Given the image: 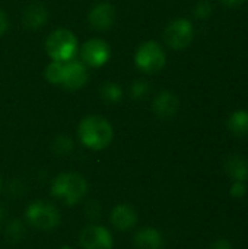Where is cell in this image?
<instances>
[{"mask_svg":"<svg viewBox=\"0 0 248 249\" xmlns=\"http://www.w3.org/2000/svg\"><path fill=\"white\" fill-rule=\"evenodd\" d=\"M77 136L80 143L89 150H104L107 149L114 137L113 125L108 120L101 115L85 117L77 128Z\"/></svg>","mask_w":248,"mask_h":249,"instance_id":"1","label":"cell"},{"mask_svg":"<svg viewBox=\"0 0 248 249\" xmlns=\"http://www.w3.org/2000/svg\"><path fill=\"white\" fill-rule=\"evenodd\" d=\"M50 191L54 198L63 201L66 206H76L85 198L88 193V182L79 174L63 172L51 181Z\"/></svg>","mask_w":248,"mask_h":249,"instance_id":"2","label":"cell"},{"mask_svg":"<svg viewBox=\"0 0 248 249\" xmlns=\"http://www.w3.org/2000/svg\"><path fill=\"white\" fill-rule=\"evenodd\" d=\"M25 219L29 226L38 231H54L61 223V214L58 209L45 200H37L28 204L25 210Z\"/></svg>","mask_w":248,"mask_h":249,"instance_id":"3","label":"cell"},{"mask_svg":"<svg viewBox=\"0 0 248 249\" xmlns=\"http://www.w3.org/2000/svg\"><path fill=\"white\" fill-rule=\"evenodd\" d=\"M45 48L53 61L66 63L73 60L77 51V39L69 29H56L47 38Z\"/></svg>","mask_w":248,"mask_h":249,"instance_id":"4","label":"cell"},{"mask_svg":"<svg viewBox=\"0 0 248 249\" xmlns=\"http://www.w3.org/2000/svg\"><path fill=\"white\" fill-rule=\"evenodd\" d=\"M136 66L146 74H153L162 70L165 66V53L162 47L155 41L142 44L134 55Z\"/></svg>","mask_w":248,"mask_h":249,"instance_id":"5","label":"cell"},{"mask_svg":"<svg viewBox=\"0 0 248 249\" xmlns=\"http://www.w3.org/2000/svg\"><path fill=\"white\" fill-rule=\"evenodd\" d=\"M193 36H194L193 25L187 19H175L167 26L164 34L165 42L172 50H184L186 47L190 45Z\"/></svg>","mask_w":248,"mask_h":249,"instance_id":"6","label":"cell"},{"mask_svg":"<svg viewBox=\"0 0 248 249\" xmlns=\"http://www.w3.org/2000/svg\"><path fill=\"white\" fill-rule=\"evenodd\" d=\"M79 244L83 249H113L114 239L105 226L89 225L80 231Z\"/></svg>","mask_w":248,"mask_h":249,"instance_id":"7","label":"cell"},{"mask_svg":"<svg viewBox=\"0 0 248 249\" xmlns=\"http://www.w3.org/2000/svg\"><path fill=\"white\" fill-rule=\"evenodd\" d=\"M110 45L99 39V38H92L86 41L82 47L80 55L85 64L91 67H101L110 60Z\"/></svg>","mask_w":248,"mask_h":249,"instance_id":"8","label":"cell"},{"mask_svg":"<svg viewBox=\"0 0 248 249\" xmlns=\"http://www.w3.org/2000/svg\"><path fill=\"white\" fill-rule=\"evenodd\" d=\"M88 80L86 69L82 63L70 60L63 63V71H61V82L60 85L70 90L80 89Z\"/></svg>","mask_w":248,"mask_h":249,"instance_id":"9","label":"cell"},{"mask_svg":"<svg viewBox=\"0 0 248 249\" xmlns=\"http://www.w3.org/2000/svg\"><path fill=\"white\" fill-rule=\"evenodd\" d=\"M137 212L133 206L127 203H121L113 207L110 213L111 225L120 232H129L137 225Z\"/></svg>","mask_w":248,"mask_h":249,"instance_id":"10","label":"cell"},{"mask_svg":"<svg viewBox=\"0 0 248 249\" xmlns=\"http://www.w3.org/2000/svg\"><path fill=\"white\" fill-rule=\"evenodd\" d=\"M89 23L94 29L105 31L110 29L115 20V9L110 3H99L89 12Z\"/></svg>","mask_w":248,"mask_h":249,"instance_id":"11","label":"cell"},{"mask_svg":"<svg viewBox=\"0 0 248 249\" xmlns=\"http://www.w3.org/2000/svg\"><path fill=\"white\" fill-rule=\"evenodd\" d=\"M136 249H162L164 248V238L162 233L152 226H145L139 229L133 238Z\"/></svg>","mask_w":248,"mask_h":249,"instance_id":"12","label":"cell"},{"mask_svg":"<svg viewBox=\"0 0 248 249\" xmlns=\"http://www.w3.org/2000/svg\"><path fill=\"white\" fill-rule=\"evenodd\" d=\"M180 107L178 98L171 92H161L153 101V111L159 118H171Z\"/></svg>","mask_w":248,"mask_h":249,"instance_id":"13","label":"cell"},{"mask_svg":"<svg viewBox=\"0 0 248 249\" xmlns=\"http://www.w3.org/2000/svg\"><path fill=\"white\" fill-rule=\"evenodd\" d=\"M225 172L234 181L244 182L248 178V162L243 155H229L224 163Z\"/></svg>","mask_w":248,"mask_h":249,"instance_id":"14","label":"cell"},{"mask_svg":"<svg viewBox=\"0 0 248 249\" xmlns=\"http://www.w3.org/2000/svg\"><path fill=\"white\" fill-rule=\"evenodd\" d=\"M48 18V10L41 3H32L23 12V25L29 29H37L44 26Z\"/></svg>","mask_w":248,"mask_h":249,"instance_id":"15","label":"cell"},{"mask_svg":"<svg viewBox=\"0 0 248 249\" xmlns=\"http://www.w3.org/2000/svg\"><path fill=\"white\" fill-rule=\"evenodd\" d=\"M228 130L237 137L248 136V111H235L228 120Z\"/></svg>","mask_w":248,"mask_h":249,"instance_id":"16","label":"cell"},{"mask_svg":"<svg viewBox=\"0 0 248 249\" xmlns=\"http://www.w3.org/2000/svg\"><path fill=\"white\" fill-rule=\"evenodd\" d=\"M101 93H102V98H104L105 101L111 102V104L118 102V101L121 99V96H123L121 88H120L118 85H115V83H111V82H110V83H105V85L102 86Z\"/></svg>","mask_w":248,"mask_h":249,"instance_id":"17","label":"cell"},{"mask_svg":"<svg viewBox=\"0 0 248 249\" xmlns=\"http://www.w3.org/2000/svg\"><path fill=\"white\" fill-rule=\"evenodd\" d=\"M61 71H63V63L53 61L45 69V79L53 85H60L61 82Z\"/></svg>","mask_w":248,"mask_h":249,"instance_id":"18","label":"cell"},{"mask_svg":"<svg viewBox=\"0 0 248 249\" xmlns=\"http://www.w3.org/2000/svg\"><path fill=\"white\" fill-rule=\"evenodd\" d=\"M25 233V226L22 225L20 220H12L7 228H6V236L10 239V241H19L22 239Z\"/></svg>","mask_w":248,"mask_h":249,"instance_id":"19","label":"cell"},{"mask_svg":"<svg viewBox=\"0 0 248 249\" xmlns=\"http://www.w3.org/2000/svg\"><path fill=\"white\" fill-rule=\"evenodd\" d=\"M53 149L57 155H66L73 149V142L67 137V136H60L56 139Z\"/></svg>","mask_w":248,"mask_h":249,"instance_id":"20","label":"cell"},{"mask_svg":"<svg viewBox=\"0 0 248 249\" xmlns=\"http://www.w3.org/2000/svg\"><path fill=\"white\" fill-rule=\"evenodd\" d=\"M194 13H196V16L200 18V19L209 18L210 13H212V6H210V3H209L208 0H200V1H197V4H196V7H194Z\"/></svg>","mask_w":248,"mask_h":249,"instance_id":"21","label":"cell"},{"mask_svg":"<svg viewBox=\"0 0 248 249\" xmlns=\"http://www.w3.org/2000/svg\"><path fill=\"white\" fill-rule=\"evenodd\" d=\"M148 83L145 80H136L132 86V92H133V96L134 98H142L148 93Z\"/></svg>","mask_w":248,"mask_h":249,"instance_id":"22","label":"cell"},{"mask_svg":"<svg viewBox=\"0 0 248 249\" xmlns=\"http://www.w3.org/2000/svg\"><path fill=\"white\" fill-rule=\"evenodd\" d=\"M231 196L234 198H243L247 193V187L244 182H240V181H234V184L231 185V190H229Z\"/></svg>","mask_w":248,"mask_h":249,"instance_id":"23","label":"cell"},{"mask_svg":"<svg viewBox=\"0 0 248 249\" xmlns=\"http://www.w3.org/2000/svg\"><path fill=\"white\" fill-rule=\"evenodd\" d=\"M209 249H234L232 244L227 239H216Z\"/></svg>","mask_w":248,"mask_h":249,"instance_id":"24","label":"cell"},{"mask_svg":"<svg viewBox=\"0 0 248 249\" xmlns=\"http://www.w3.org/2000/svg\"><path fill=\"white\" fill-rule=\"evenodd\" d=\"M7 16H6V13L0 9V36L6 32V29H7Z\"/></svg>","mask_w":248,"mask_h":249,"instance_id":"25","label":"cell"},{"mask_svg":"<svg viewBox=\"0 0 248 249\" xmlns=\"http://www.w3.org/2000/svg\"><path fill=\"white\" fill-rule=\"evenodd\" d=\"M225 6H228V7H235V6H238V4H241L244 0H221Z\"/></svg>","mask_w":248,"mask_h":249,"instance_id":"26","label":"cell"},{"mask_svg":"<svg viewBox=\"0 0 248 249\" xmlns=\"http://www.w3.org/2000/svg\"><path fill=\"white\" fill-rule=\"evenodd\" d=\"M4 214H6V212H4V209L0 206V225L3 223V219H4Z\"/></svg>","mask_w":248,"mask_h":249,"instance_id":"27","label":"cell"},{"mask_svg":"<svg viewBox=\"0 0 248 249\" xmlns=\"http://www.w3.org/2000/svg\"><path fill=\"white\" fill-rule=\"evenodd\" d=\"M1 187H3V181H1V177H0V193H1Z\"/></svg>","mask_w":248,"mask_h":249,"instance_id":"28","label":"cell"},{"mask_svg":"<svg viewBox=\"0 0 248 249\" xmlns=\"http://www.w3.org/2000/svg\"><path fill=\"white\" fill-rule=\"evenodd\" d=\"M60 249H73V248H70V247H63V248H60Z\"/></svg>","mask_w":248,"mask_h":249,"instance_id":"29","label":"cell"}]
</instances>
